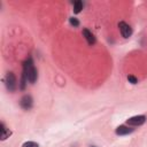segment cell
Listing matches in <instances>:
<instances>
[{"mask_svg":"<svg viewBox=\"0 0 147 147\" xmlns=\"http://www.w3.org/2000/svg\"><path fill=\"white\" fill-rule=\"evenodd\" d=\"M22 147H39V145L37 142H34V141H25L22 145Z\"/></svg>","mask_w":147,"mask_h":147,"instance_id":"cell-10","label":"cell"},{"mask_svg":"<svg viewBox=\"0 0 147 147\" xmlns=\"http://www.w3.org/2000/svg\"><path fill=\"white\" fill-rule=\"evenodd\" d=\"M32 103H33V100H32L31 95H29V94L23 95V96L21 98V100H20V106H21L24 110H29V109L32 107Z\"/></svg>","mask_w":147,"mask_h":147,"instance_id":"cell-5","label":"cell"},{"mask_svg":"<svg viewBox=\"0 0 147 147\" xmlns=\"http://www.w3.org/2000/svg\"><path fill=\"white\" fill-rule=\"evenodd\" d=\"M82 9H83V2L80 0L75 1L74 2V13L75 14H78V13L82 11Z\"/></svg>","mask_w":147,"mask_h":147,"instance_id":"cell-9","label":"cell"},{"mask_svg":"<svg viewBox=\"0 0 147 147\" xmlns=\"http://www.w3.org/2000/svg\"><path fill=\"white\" fill-rule=\"evenodd\" d=\"M0 127H1V129H0V130H1V140H6V139L9 138V136L11 134V131H10L9 129H7L3 123L0 124Z\"/></svg>","mask_w":147,"mask_h":147,"instance_id":"cell-8","label":"cell"},{"mask_svg":"<svg viewBox=\"0 0 147 147\" xmlns=\"http://www.w3.org/2000/svg\"><path fill=\"white\" fill-rule=\"evenodd\" d=\"M145 122H146V116H144V115H137V116H133V117H130L126 119V124L132 125V126L142 125Z\"/></svg>","mask_w":147,"mask_h":147,"instance_id":"cell-3","label":"cell"},{"mask_svg":"<svg viewBox=\"0 0 147 147\" xmlns=\"http://www.w3.org/2000/svg\"><path fill=\"white\" fill-rule=\"evenodd\" d=\"M127 80H129L131 84H137V83H138V79H137L134 76H132V75L127 76Z\"/></svg>","mask_w":147,"mask_h":147,"instance_id":"cell-12","label":"cell"},{"mask_svg":"<svg viewBox=\"0 0 147 147\" xmlns=\"http://www.w3.org/2000/svg\"><path fill=\"white\" fill-rule=\"evenodd\" d=\"M92 147H95V146H92Z\"/></svg>","mask_w":147,"mask_h":147,"instance_id":"cell-13","label":"cell"},{"mask_svg":"<svg viewBox=\"0 0 147 147\" xmlns=\"http://www.w3.org/2000/svg\"><path fill=\"white\" fill-rule=\"evenodd\" d=\"M118 28H119V31H121V34H122L123 38H129V37H131V34H132V29H131V26H130L127 23H125V22H119V23H118Z\"/></svg>","mask_w":147,"mask_h":147,"instance_id":"cell-4","label":"cell"},{"mask_svg":"<svg viewBox=\"0 0 147 147\" xmlns=\"http://www.w3.org/2000/svg\"><path fill=\"white\" fill-rule=\"evenodd\" d=\"M116 134L118 136H125V134H129V133H132L133 132V129L131 127H127L125 125H119L117 129H116Z\"/></svg>","mask_w":147,"mask_h":147,"instance_id":"cell-7","label":"cell"},{"mask_svg":"<svg viewBox=\"0 0 147 147\" xmlns=\"http://www.w3.org/2000/svg\"><path fill=\"white\" fill-rule=\"evenodd\" d=\"M69 22H70V24L74 25L75 28H77V26L79 25V21H78L76 17H70V18H69Z\"/></svg>","mask_w":147,"mask_h":147,"instance_id":"cell-11","label":"cell"},{"mask_svg":"<svg viewBox=\"0 0 147 147\" xmlns=\"http://www.w3.org/2000/svg\"><path fill=\"white\" fill-rule=\"evenodd\" d=\"M6 86L9 92H14L16 90V77L13 72H8L6 76Z\"/></svg>","mask_w":147,"mask_h":147,"instance_id":"cell-2","label":"cell"},{"mask_svg":"<svg viewBox=\"0 0 147 147\" xmlns=\"http://www.w3.org/2000/svg\"><path fill=\"white\" fill-rule=\"evenodd\" d=\"M23 75L25 76L26 80L31 84L36 83L38 78V72H37V69L34 68V63L31 57L26 59L23 63Z\"/></svg>","mask_w":147,"mask_h":147,"instance_id":"cell-1","label":"cell"},{"mask_svg":"<svg viewBox=\"0 0 147 147\" xmlns=\"http://www.w3.org/2000/svg\"><path fill=\"white\" fill-rule=\"evenodd\" d=\"M83 36L85 37V39H86V41H87L88 45L92 46V45L95 44V37H94V34L88 29H83Z\"/></svg>","mask_w":147,"mask_h":147,"instance_id":"cell-6","label":"cell"}]
</instances>
